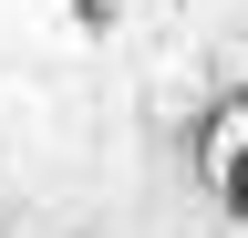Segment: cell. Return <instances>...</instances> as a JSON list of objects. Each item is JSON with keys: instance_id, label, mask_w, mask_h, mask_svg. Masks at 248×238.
<instances>
[{"instance_id": "obj_1", "label": "cell", "mask_w": 248, "mask_h": 238, "mask_svg": "<svg viewBox=\"0 0 248 238\" xmlns=\"http://www.w3.org/2000/svg\"><path fill=\"white\" fill-rule=\"evenodd\" d=\"M197 176H207V197L228 218H248V83H228L197 114Z\"/></svg>"}, {"instance_id": "obj_2", "label": "cell", "mask_w": 248, "mask_h": 238, "mask_svg": "<svg viewBox=\"0 0 248 238\" xmlns=\"http://www.w3.org/2000/svg\"><path fill=\"white\" fill-rule=\"evenodd\" d=\"M114 21H124V0H73V32H93V42H104Z\"/></svg>"}]
</instances>
